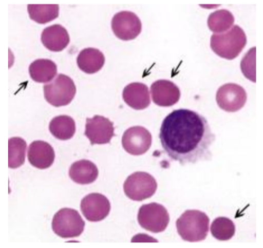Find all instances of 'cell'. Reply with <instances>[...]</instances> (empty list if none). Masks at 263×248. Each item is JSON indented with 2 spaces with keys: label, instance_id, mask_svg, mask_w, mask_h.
<instances>
[{
  "label": "cell",
  "instance_id": "9c48e42d",
  "mask_svg": "<svg viewBox=\"0 0 263 248\" xmlns=\"http://www.w3.org/2000/svg\"><path fill=\"white\" fill-rule=\"evenodd\" d=\"M112 29L119 39L130 41L136 39L141 33L142 23L135 13L131 11H121L113 17Z\"/></svg>",
  "mask_w": 263,
  "mask_h": 248
},
{
  "label": "cell",
  "instance_id": "7402d4cb",
  "mask_svg": "<svg viewBox=\"0 0 263 248\" xmlns=\"http://www.w3.org/2000/svg\"><path fill=\"white\" fill-rule=\"evenodd\" d=\"M58 5H28L30 18L39 24H46L59 16Z\"/></svg>",
  "mask_w": 263,
  "mask_h": 248
},
{
  "label": "cell",
  "instance_id": "ffe728a7",
  "mask_svg": "<svg viewBox=\"0 0 263 248\" xmlns=\"http://www.w3.org/2000/svg\"><path fill=\"white\" fill-rule=\"evenodd\" d=\"M49 128L52 135L61 141L71 139L76 132L75 121L68 116L55 117L50 122Z\"/></svg>",
  "mask_w": 263,
  "mask_h": 248
},
{
  "label": "cell",
  "instance_id": "7a4b0ae2",
  "mask_svg": "<svg viewBox=\"0 0 263 248\" xmlns=\"http://www.w3.org/2000/svg\"><path fill=\"white\" fill-rule=\"evenodd\" d=\"M247 43V37L245 31L238 25H235L227 33L213 34L210 46L218 56L233 60L239 56Z\"/></svg>",
  "mask_w": 263,
  "mask_h": 248
},
{
  "label": "cell",
  "instance_id": "4fadbf2b",
  "mask_svg": "<svg viewBox=\"0 0 263 248\" xmlns=\"http://www.w3.org/2000/svg\"><path fill=\"white\" fill-rule=\"evenodd\" d=\"M154 103L160 107H171L180 100L179 88L173 82L161 80L154 82L151 87Z\"/></svg>",
  "mask_w": 263,
  "mask_h": 248
},
{
  "label": "cell",
  "instance_id": "2e32d148",
  "mask_svg": "<svg viewBox=\"0 0 263 248\" xmlns=\"http://www.w3.org/2000/svg\"><path fill=\"white\" fill-rule=\"evenodd\" d=\"M42 42L49 51H62L69 45L70 37L66 29L60 25L47 27L42 34Z\"/></svg>",
  "mask_w": 263,
  "mask_h": 248
},
{
  "label": "cell",
  "instance_id": "ba28073f",
  "mask_svg": "<svg viewBox=\"0 0 263 248\" xmlns=\"http://www.w3.org/2000/svg\"><path fill=\"white\" fill-rule=\"evenodd\" d=\"M216 100L222 110L235 112L244 107L247 101V94L243 87L238 84L228 83L218 89Z\"/></svg>",
  "mask_w": 263,
  "mask_h": 248
},
{
  "label": "cell",
  "instance_id": "e0dca14e",
  "mask_svg": "<svg viewBox=\"0 0 263 248\" xmlns=\"http://www.w3.org/2000/svg\"><path fill=\"white\" fill-rule=\"evenodd\" d=\"M98 175V169L95 163L87 160L74 162L69 169L70 178L78 184H90L95 182Z\"/></svg>",
  "mask_w": 263,
  "mask_h": 248
},
{
  "label": "cell",
  "instance_id": "44dd1931",
  "mask_svg": "<svg viewBox=\"0 0 263 248\" xmlns=\"http://www.w3.org/2000/svg\"><path fill=\"white\" fill-rule=\"evenodd\" d=\"M27 144L20 137H13L8 141V167L17 168L24 164Z\"/></svg>",
  "mask_w": 263,
  "mask_h": 248
},
{
  "label": "cell",
  "instance_id": "8992f818",
  "mask_svg": "<svg viewBox=\"0 0 263 248\" xmlns=\"http://www.w3.org/2000/svg\"><path fill=\"white\" fill-rule=\"evenodd\" d=\"M157 189L154 177L144 171H137L128 176L124 184L125 195L134 201H141L153 196Z\"/></svg>",
  "mask_w": 263,
  "mask_h": 248
},
{
  "label": "cell",
  "instance_id": "30bf717a",
  "mask_svg": "<svg viewBox=\"0 0 263 248\" xmlns=\"http://www.w3.org/2000/svg\"><path fill=\"white\" fill-rule=\"evenodd\" d=\"M153 142V137L144 127L134 126L128 128L122 139V147L133 156H141L147 152Z\"/></svg>",
  "mask_w": 263,
  "mask_h": 248
},
{
  "label": "cell",
  "instance_id": "7c38bea8",
  "mask_svg": "<svg viewBox=\"0 0 263 248\" xmlns=\"http://www.w3.org/2000/svg\"><path fill=\"white\" fill-rule=\"evenodd\" d=\"M110 208L107 197L97 193L87 195L81 201V212L87 220L92 222L103 220L109 214Z\"/></svg>",
  "mask_w": 263,
  "mask_h": 248
},
{
  "label": "cell",
  "instance_id": "5b68a950",
  "mask_svg": "<svg viewBox=\"0 0 263 248\" xmlns=\"http://www.w3.org/2000/svg\"><path fill=\"white\" fill-rule=\"evenodd\" d=\"M85 221L74 209H61L52 219V228L55 234L63 238L78 237L84 232Z\"/></svg>",
  "mask_w": 263,
  "mask_h": 248
},
{
  "label": "cell",
  "instance_id": "603a6c76",
  "mask_svg": "<svg viewBox=\"0 0 263 248\" xmlns=\"http://www.w3.org/2000/svg\"><path fill=\"white\" fill-rule=\"evenodd\" d=\"M235 22V17L229 10H220L210 14L208 18V26L214 33H223L232 27Z\"/></svg>",
  "mask_w": 263,
  "mask_h": 248
},
{
  "label": "cell",
  "instance_id": "d4e9b609",
  "mask_svg": "<svg viewBox=\"0 0 263 248\" xmlns=\"http://www.w3.org/2000/svg\"><path fill=\"white\" fill-rule=\"evenodd\" d=\"M256 47L250 49L241 62L242 74L251 81L256 82Z\"/></svg>",
  "mask_w": 263,
  "mask_h": 248
},
{
  "label": "cell",
  "instance_id": "277c9868",
  "mask_svg": "<svg viewBox=\"0 0 263 248\" xmlns=\"http://www.w3.org/2000/svg\"><path fill=\"white\" fill-rule=\"evenodd\" d=\"M43 89L46 101L57 107L71 103L77 93L74 81L63 74L58 75L51 83L45 84Z\"/></svg>",
  "mask_w": 263,
  "mask_h": 248
},
{
  "label": "cell",
  "instance_id": "8fae6325",
  "mask_svg": "<svg viewBox=\"0 0 263 248\" xmlns=\"http://www.w3.org/2000/svg\"><path fill=\"white\" fill-rule=\"evenodd\" d=\"M84 135L92 145L108 144L115 136L113 122L101 116L87 118Z\"/></svg>",
  "mask_w": 263,
  "mask_h": 248
},
{
  "label": "cell",
  "instance_id": "ac0fdd59",
  "mask_svg": "<svg viewBox=\"0 0 263 248\" xmlns=\"http://www.w3.org/2000/svg\"><path fill=\"white\" fill-rule=\"evenodd\" d=\"M105 56L98 49L86 48L80 52L77 58L79 68L87 74H95L104 66Z\"/></svg>",
  "mask_w": 263,
  "mask_h": 248
},
{
  "label": "cell",
  "instance_id": "cb8c5ba5",
  "mask_svg": "<svg viewBox=\"0 0 263 248\" xmlns=\"http://www.w3.org/2000/svg\"><path fill=\"white\" fill-rule=\"evenodd\" d=\"M211 233L213 237L220 241H228L235 234V224L229 218L218 217L213 221Z\"/></svg>",
  "mask_w": 263,
  "mask_h": 248
},
{
  "label": "cell",
  "instance_id": "3957f363",
  "mask_svg": "<svg viewBox=\"0 0 263 248\" xmlns=\"http://www.w3.org/2000/svg\"><path fill=\"white\" fill-rule=\"evenodd\" d=\"M210 218L199 210H187L178 219V234L183 240L199 242L205 240L209 232Z\"/></svg>",
  "mask_w": 263,
  "mask_h": 248
},
{
  "label": "cell",
  "instance_id": "6da1fadb",
  "mask_svg": "<svg viewBox=\"0 0 263 248\" xmlns=\"http://www.w3.org/2000/svg\"><path fill=\"white\" fill-rule=\"evenodd\" d=\"M159 138L170 158L185 165L212 158L210 147L215 140L208 121L197 112L174 110L163 120Z\"/></svg>",
  "mask_w": 263,
  "mask_h": 248
},
{
  "label": "cell",
  "instance_id": "5bb4252c",
  "mask_svg": "<svg viewBox=\"0 0 263 248\" xmlns=\"http://www.w3.org/2000/svg\"><path fill=\"white\" fill-rule=\"evenodd\" d=\"M28 158L33 167L42 170L46 169L50 167L54 161V150L48 143L34 141L29 147Z\"/></svg>",
  "mask_w": 263,
  "mask_h": 248
},
{
  "label": "cell",
  "instance_id": "52a82bcc",
  "mask_svg": "<svg viewBox=\"0 0 263 248\" xmlns=\"http://www.w3.org/2000/svg\"><path fill=\"white\" fill-rule=\"evenodd\" d=\"M137 219L143 228L158 233L165 231L170 221V216L164 206L151 203L140 207Z\"/></svg>",
  "mask_w": 263,
  "mask_h": 248
},
{
  "label": "cell",
  "instance_id": "9a60e30c",
  "mask_svg": "<svg viewBox=\"0 0 263 248\" xmlns=\"http://www.w3.org/2000/svg\"><path fill=\"white\" fill-rule=\"evenodd\" d=\"M122 97L125 103L135 110H144L151 104L150 93L144 83L128 84L123 90Z\"/></svg>",
  "mask_w": 263,
  "mask_h": 248
},
{
  "label": "cell",
  "instance_id": "d6986e66",
  "mask_svg": "<svg viewBox=\"0 0 263 248\" xmlns=\"http://www.w3.org/2000/svg\"><path fill=\"white\" fill-rule=\"evenodd\" d=\"M57 64L49 60H37L29 68L32 80L40 83L51 81L57 74Z\"/></svg>",
  "mask_w": 263,
  "mask_h": 248
}]
</instances>
